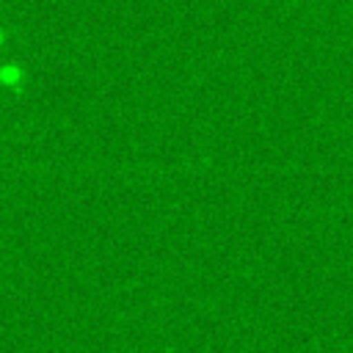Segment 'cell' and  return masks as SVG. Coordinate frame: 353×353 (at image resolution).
<instances>
[{
    "mask_svg": "<svg viewBox=\"0 0 353 353\" xmlns=\"http://www.w3.org/2000/svg\"><path fill=\"white\" fill-rule=\"evenodd\" d=\"M19 74H22L19 69H14V66H3V83H8V85H11V83H17V80H19Z\"/></svg>",
    "mask_w": 353,
    "mask_h": 353,
    "instance_id": "cell-1",
    "label": "cell"
}]
</instances>
